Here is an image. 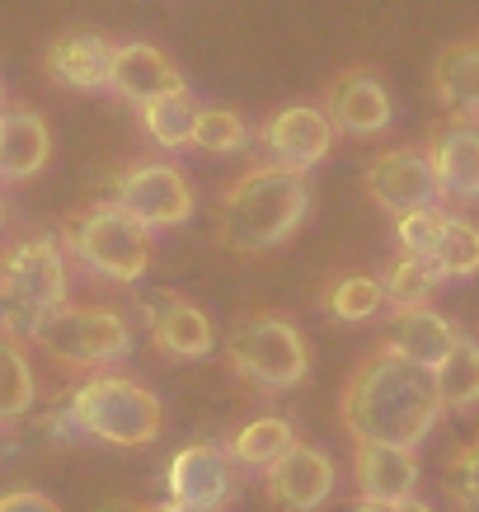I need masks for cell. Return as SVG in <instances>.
I'll return each instance as SVG.
<instances>
[{
    "label": "cell",
    "instance_id": "1",
    "mask_svg": "<svg viewBox=\"0 0 479 512\" xmlns=\"http://www.w3.org/2000/svg\"><path fill=\"white\" fill-rule=\"evenodd\" d=\"M442 386L437 372L414 357L381 343L353 367L339 395V419L353 442H395L418 447L442 419Z\"/></svg>",
    "mask_w": 479,
    "mask_h": 512
},
{
    "label": "cell",
    "instance_id": "2",
    "mask_svg": "<svg viewBox=\"0 0 479 512\" xmlns=\"http://www.w3.org/2000/svg\"><path fill=\"white\" fill-rule=\"evenodd\" d=\"M310 188L301 170L254 165L217 202V240L235 254H263L306 221Z\"/></svg>",
    "mask_w": 479,
    "mask_h": 512
},
{
    "label": "cell",
    "instance_id": "3",
    "mask_svg": "<svg viewBox=\"0 0 479 512\" xmlns=\"http://www.w3.org/2000/svg\"><path fill=\"white\" fill-rule=\"evenodd\" d=\"M66 301V259L57 240H24L0 259V329L33 334L52 306Z\"/></svg>",
    "mask_w": 479,
    "mask_h": 512
},
{
    "label": "cell",
    "instance_id": "4",
    "mask_svg": "<svg viewBox=\"0 0 479 512\" xmlns=\"http://www.w3.org/2000/svg\"><path fill=\"white\" fill-rule=\"evenodd\" d=\"M71 423L109 447H146L160 437V400L141 381L94 376L71 395Z\"/></svg>",
    "mask_w": 479,
    "mask_h": 512
},
{
    "label": "cell",
    "instance_id": "5",
    "mask_svg": "<svg viewBox=\"0 0 479 512\" xmlns=\"http://www.w3.org/2000/svg\"><path fill=\"white\" fill-rule=\"evenodd\" d=\"M66 249L90 273L109 282H137L151 264L146 226L132 212H123L118 202H94V207H85V212L66 221Z\"/></svg>",
    "mask_w": 479,
    "mask_h": 512
},
{
    "label": "cell",
    "instance_id": "6",
    "mask_svg": "<svg viewBox=\"0 0 479 512\" xmlns=\"http://www.w3.org/2000/svg\"><path fill=\"white\" fill-rule=\"evenodd\" d=\"M226 357L231 367L245 376L254 390H292L296 381H306L310 372V353H306V339L292 320L282 315H245L240 325L231 329L226 339Z\"/></svg>",
    "mask_w": 479,
    "mask_h": 512
},
{
    "label": "cell",
    "instance_id": "7",
    "mask_svg": "<svg viewBox=\"0 0 479 512\" xmlns=\"http://www.w3.org/2000/svg\"><path fill=\"white\" fill-rule=\"evenodd\" d=\"M66 367H109L132 353V329L109 306H52L29 334Z\"/></svg>",
    "mask_w": 479,
    "mask_h": 512
},
{
    "label": "cell",
    "instance_id": "8",
    "mask_svg": "<svg viewBox=\"0 0 479 512\" xmlns=\"http://www.w3.org/2000/svg\"><path fill=\"white\" fill-rule=\"evenodd\" d=\"M113 202L132 212V217L146 226V231H160V226H179V221L193 217V188L174 165H160V160H141V165H127L118 179H113Z\"/></svg>",
    "mask_w": 479,
    "mask_h": 512
},
{
    "label": "cell",
    "instance_id": "9",
    "mask_svg": "<svg viewBox=\"0 0 479 512\" xmlns=\"http://www.w3.org/2000/svg\"><path fill=\"white\" fill-rule=\"evenodd\" d=\"M231 447L193 442L170 461V503L179 512H221L231 503Z\"/></svg>",
    "mask_w": 479,
    "mask_h": 512
},
{
    "label": "cell",
    "instance_id": "10",
    "mask_svg": "<svg viewBox=\"0 0 479 512\" xmlns=\"http://www.w3.org/2000/svg\"><path fill=\"white\" fill-rule=\"evenodd\" d=\"M259 146L273 156V165L306 174L310 165H320L329 156L334 118L325 109H310V104H287V109H278L259 127Z\"/></svg>",
    "mask_w": 479,
    "mask_h": 512
},
{
    "label": "cell",
    "instance_id": "11",
    "mask_svg": "<svg viewBox=\"0 0 479 512\" xmlns=\"http://www.w3.org/2000/svg\"><path fill=\"white\" fill-rule=\"evenodd\" d=\"M367 193L386 212H414V207H428V202L442 193L433 174V160L428 151H414V146H395V151H381V156L367 165Z\"/></svg>",
    "mask_w": 479,
    "mask_h": 512
},
{
    "label": "cell",
    "instance_id": "12",
    "mask_svg": "<svg viewBox=\"0 0 479 512\" xmlns=\"http://www.w3.org/2000/svg\"><path fill=\"white\" fill-rule=\"evenodd\" d=\"M329 118L353 137H376L390 127L395 104H390V90L381 85V76H371L367 66H348L329 80Z\"/></svg>",
    "mask_w": 479,
    "mask_h": 512
},
{
    "label": "cell",
    "instance_id": "13",
    "mask_svg": "<svg viewBox=\"0 0 479 512\" xmlns=\"http://www.w3.org/2000/svg\"><path fill=\"white\" fill-rule=\"evenodd\" d=\"M334 489V461L320 447L296 442L268 466V494L292 512H315Z\"/></svg>",
    "mask_w": 479,
    "mask_h": 512
},
{
    "label": "cell",
    "instance_id": "14",
    "mask_svg": "<svg viewBox=\"0 0 479 512\" xmlns=\"http://www.w3.org/2000/svg\"><path fill=\"white\" fill-rule=\"evenodd\" d=\"M109 90L127 104H146L155 94H170V90H188L179 66L151 43H123L113 47V71H109Z\"/></svg>",
    "mask_w": 479,
    "mask_h": 512
},
{
    "label": "cell",
    "instance_id": "15",
    "mask_svg": "<svg viewBox=\"0 0 479 512\" xmlns=\"http://www.w3.org/2000/svg\"><path fill=\"white\" fill-rule=\"evenodd\" d=\"M353 480L362 498H386L400 503L418 489V451L395 442H357L353 451Z\"/></svg>",
    "mask_w": 479,
    "mask_h": 512
},
{
    "label": "cell",
    "instance_id": "16",
    "mask_svg": "<svg viewBox=\"0 0 479 512\" xmlns=\"http://www.w3.org/2000/svg\"><path fill=\"white\" fill-rule=\"evenodd\" d=\"M109 71H113V43L99 33H66L47 47V76L57 80L62 90L94 94L109 90Z\"/></svg>",
    "mask_w": 479,
    "mask_h": 512
},
{
    "label": "cell",
    "instance_id": "17",
    "mask_svg": "<svg viewBox=\"0 0 479 512\" xmlns=\"http://www.w3.org/2000/svg\"><path fill=\"white\" fill-rule=\"evenodd\" d=\"M433 94L451 123H479V38H461L437 52Z\"/></svg>",
    "mask_w": 479,
    "mask_h": 512
},
{
    "label": "cell",
    "instance_id": "18",
    "mask_svg": "<svg viewBox=\"0 0 479 512\" xmlns=\"http://www.w3.org/2000/svg\"><path fill=\"white\" fill-rule=\"evenodd\" d=\"M52 156V132H47L43 113L10 109L0 113V179L5 184H24L47 165Z\"/></svg>",
    "mask_w": 479,
    "mask_h": 512
},
{
    "label": "cell",
    "instance_id": "19",
    "mask_svg": "<svg viewBox=\"0 0 479 512\" xmlns=\"http://www.w3.org/2000/svg\"><path fill=\"white\" fill-rule=\"evenodd\" d=\"M456 339H461V329L451 325L447 315H437L433 306H400L386 334V343L395 353L414 357V362L433 367V372H437V362L456 348Z\"/></svg>",
    "mask_w": 479,
    "mask_h": 512
},
{
    "label": "cell",
    "instance_id": "20",
    "mask_svg": "<svg viewBox=\"0 0 479 512\" xmlns=\"http://www.w3.org/2000/svg\"><path fill=\"white\" fill-rule=\"evenodd\" d=\"M437 188L451 198H479V127L475 123H451L437 132L428 146Z\"/></svg>",
    "mask_w": 479,
    "mask_h": 512
},
{
    "label": "cell",
    "instance_id": "21",
    "mask_svg": "<svg viewBox=\"0 0 479 512\" xmlns=\"http://www.w3.org/2000/svg\"><path fill=\"white\" fill-rule=\"evenodd\" d=\"M151 339L165 357H184V362L212 353V325H207V315L193 301H179V296H160L155 301Z\"/></svg>",
    "mask_w": 479,
    "mask_h": 512
},
{
    "label": "cell",
    "instance_id": "22",
    "mask_svg": "<svg viewBox=\"0 0 479 512\" xmlns=\"http://www.w3.org/2000/svg\"><path fill=\"white\" fill-rule=\"evenodd\" d=\"M141 123H146V132H151L155 146H165V151H184V146H193L198 109H193L188 90H170V94H155V99L141 104Z\"/></svg>",
    "mask_w": 479,
    "mask_h": 512
},
{
    "label": "cell",
    "instance_id": "23",
    "mask_svg": "<svg viewBox=\"0 0 479 512\" xmlns=\"http://www.w3.org/2000/svg\"><path fill=\"white\" fill-rule=\"evenodd\" d=\"M437 282H447V278H442V268H437L433 254H400V259L386 268L381 287H386V301L400 311V306H428V296L437 292Z\"/></svg>",
    "mask_w": 479,
    "mask_h": 512
},
{
    "label": "cell",
    "instance_id": "24",
    "mask_svg": "<svg viewBox=\"0 0 479 512\" xmlns=\"http://www.w3.org/2000/svg\"><path fill=\"white\" fill-rule=\"evenodd\" d=\"M33 367L29 357H24V348H19V339L10 334V329H0V423L10 419H24L33 409Z\"/></svg>",
    "mask_w": 479,
    "mask_h": 512
},
{
    "label": "cell",
    "instance_id": "25",
    "mask_svg": "<svg viewBox=\"0 0 479 512\" xmlns=\"http://www.w3.org/2000/svg\"><path fill=\"white\" fill-rule=\"evenodd\" d=\"M287 447H296V428L287 419H278V414H263V419L245 423V428L231 437V456L240 461V466H263L268 470Z\"/></svg>",
    "mask_w": 479,
    "mask_h": 512
},
{
    "label": "cell",
    "instance_id": "26",
    "mask_svg": "<svg viewBox=\"0 0 479 512\" xmlns=\"http://www.w3.org/2000/svg\"><path fill=\"white\" fill-rule=\"evenodd\" d=\"M437 386H442V404L447 409H475L479 404V343L456 339L442 362H437Z\"/></svg>",
    "mask_w": 479,
    "mask_h": 512
},
{
    "label": "cell",
    "instance_id": "27",
    "mask_svg": "<svg viewBox=\"0 0 479 512\" xmlns=\"http://www.w3.org/2000/svg\"><path fill=\"white\" fill-rule=\"evenodd\" d=\"M433 259H437V268H442V278H470V273H479V226L475 221L447 217Z\"/></svg>",
    "mask_w": 479,
    "mask_h": 512
},
{
    "label": "cell",
    "instance_id": "28",
    "mask_svg": "<svg viewBox=\"0 0 479 512\" xmlns=\"http://www.w3.org/2000/svg\"><path fill=\"white\" fill-rule=\"evenodd\" d=\"M193 146H198V151H212V156H235V151L249 146V123L235 109H198Z\"/></svg>",
    "mask_w": 479,
    "mask_h": 512
},
{
    "label": "cell",
    "instance_id": "29",
    "mask_svg": "<svg viewBox=\"0 0 479 512\" xmlns=\"http://www.w3.org/2000/svg\"><path fill=\"white\" fill-rule=\"evenodd\" d=\"M381 301H386V287L381 278H362V273H348L329 287L325 306L329 315H339V320H371V315L381 311Z\"/></svg>",
    "mask_w": 479,
    "mask_h": 512
},
{
    "label": "cell",
    "instance_id": "30",
    "mask_svg": "<svg viewBox=\"0 0 479 512\" xmlns=\"http://www.w3.org/2000/svg\"><path fill=\"white\" fill-rule=\"evenodd\" d=\"M442 226H447V217L428 202V207H414V212L395 217V240H400L404 254H433L437 240H442Z\"/></svg>",
    "mask_w": 479,
    "mask_h": 512
},
{
    "label": "cell",
    "instance_id": "31",
    "mask_svg": "<svg viewBox=\"0 0 479 512\" xmlns=\"http://www.w3.org/2000/svg\"><path fill=\"white\" fill-rule=\"evenodd\" d=\"M451 489H456V498H461L470 512H479V442H470V447L451 461Z\"/></svg>",
    "mask_w": 479,
    "mask_h": 512
},
{
    "label": "cell",
    "instance_id": "32",
    "mask_svg": "<svg viewBox=\"0 0 479 512\" xmlns=\"http://www.w3.org/2000/svg\"><path fill=\"white\" fill-rule=\"evenodd\" d=\"M0 512H62L47 494L38 489H10V494H0Z\"/></svg>",
    "mask_w": 479,
    "mask_h": 512
},
{
    "label": "cell",
    "instance_id": "33",
    "mask_svg": "<svg viewBox=\"0 0 479 512\" xmlns=\"http://www.w3.org/2000/svg\"><path fill=\"white\" fill-rule=\"evenodd\" d=\"M357 512H395V503H386V498H362Z\"/></svg>",
    "mask_w": 479,
    "mask_h": 512
},
{
    "label": "cell",
    "instance_id": "34",
    "mask_svg": "<svg viewBox=\"0 0 479 512\" xmlns=\"http://www.w3.org/2000/svg\"><path fill=\"white\" fill-rule=\"evenodd\" d=\"M104 512H179V508H174V503H170V508H137V503H109Z\"/></svg>",
    "mask_w": 479,
    "mask_h": 512
},
{
    "label": "cell",
    "instance_id": "35",
    "mask_svg": "<svg viewBox=\"0 0 479 512\" xmlns=\"http://www.w3.org/2000/svg\"><path fill=\"white\" fill-rule=\"evenodd\" d=\"M395 512H433V508H428V503H418V498L409 494V498H400V503H395Z\"/></svg>",
    "mask_w": 479,
    "mask_h": 512
},
{
    "label": "cell",
    "instance_id": "36",
    "mask_svg": "<svg viewBox=\"0 0 479 512\" xmlns=\"http://www.w3.org/2000/svg\"><path fill=\"white\" fill-rule=\"evenodd\" d=\"M0 226H5V198H0Z\"/></svg>",
    "mask_w": 479,
    "mask_h": 512
}]
</instances>
